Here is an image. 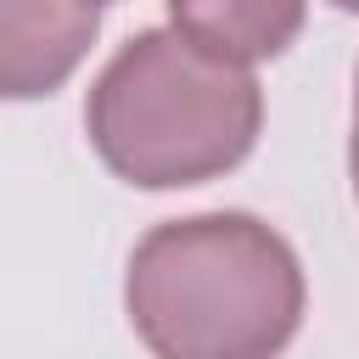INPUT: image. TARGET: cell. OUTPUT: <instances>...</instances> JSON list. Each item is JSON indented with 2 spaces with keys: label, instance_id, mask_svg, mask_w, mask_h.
I'll return each instance as SVG.
<instances>
[{
  "label": "cell",
  "instance_id": "cell-1",
  "mask_svg": "<svg viewBox=\"0 0 359 359\" xmlns=\"http://www.w3.org/2000/svg\"><path fill=\"white\" fill-rule=\"evenodd\" d=\"M303 275L286 241L247 219L157 224L129 264V320L174 359H252L292 337Z\"/></svg>",
  "mask_w": 359,
  "mask_h": 359
},
{
  "label": "cell",
  "instance_id": "cell-2",
  "mask_svg": "<svg viewBox=\"0 0 359 359\" xmlns=\"http://www.w3.org/2000/svg\"><path fill=\"white\" fill-rule=\"evenodd\" d=\"M258 84L180 34H140L90 90V140L135 185H196L247 157Z\"/></svg>",
  "mask_w": 359,
  "mask_h": 359
},
{
  "label": "cell",
  "instance_id": "cell-3",
  "mask_svg": "<svg viewBox=\"0 0 359 359\" xmlns=\"http://www.w3.org/2000/svg\"><path fill=\"white\" fill-rule=\"evenodd\" d=\"M95 39V0H0V95L56 90Z\"/></svg>",
  "mask_w": 359,
  "mask_h": 359
},
{
  "label": "cell",
  "instance_id": "cell-4",
  "mask_svg": "<svg viewBox=\"0 0 359 359\" xmlns=\"http://www.w3.org/2000/svg\"><path fill=\"white\" fill-rule=\"evenodd\" d=\"M180 39L219 62H258L292 45L303 22V0H168Z\"/></svg>",
  "mask_w": 359,
  "mask_h": 359
},
{
  "label": "cell",
  "instance_id": "cell-5",
  "mask_svg": "<svg viewBox=\"0 0 359 359\" xmlns=\"http://www.w3.org/2000/svg\"><path fill=\"white\" fill-rule=\"evenodd\" d=\"M353 191H359V140H353Z\"/></svg>",
  "mask_w": 359,
  "mask_h": 359
},
{
  "label": "cell",
  "instance_id": "cell-6",
  "mask_svg": "<svg viewBox=\"0 0 359 359\" xmlns=\"http://www.w3.org/2000/svg\"><path fill=\"white\" fill-rule=\"evenodd\" d=\"M337 6H342V11H359V0H337Z\"/></svg>",
  "mask_w": 359,
  "mask_h": 359
}]
</instances>
